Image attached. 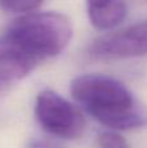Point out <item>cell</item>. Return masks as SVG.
I'll return each mask as SVG.
<instances>
[{
    "label": "cell",
    "mask_w": 147,
    "mask_h": 148,
    "mask_svg": "<svg viewBox=\"0 0 147 148\" xmlns=\"http://www.w3.org/2000/svg\"><path fill=\"white\" fill-rule=\"evenodd\" d=\"M26 148H65L60 142L49 138H33L29 140Z\"/></svg>",
    "instance_id": "obj_9"
},
{
    "label": "cell",
    "mask_w": 147,
    "mask_h": 148,
    "mask_svg": "<svg viewBox=\"0 0 147 148\" xmlns=\"http://www.w3.org/2000/svg\"><path fill=\"white\" fill-rule=\"evenodd\" d=\"M89 18L99 30H111L119 26L128 14L124 0H86Z\"/></svg>",
    "instance_id": "obj_6"
},
{
    "label": "cell",
    "mask_w": 147,
    "mask_h": 148,
    "mask_svg": "<svg viewBox=\"0 0 147 148\" xmlns=\"http://www.w3.org/2000/svg\"><path fill=\"white\" fill-rule=\"evenodd\" d=\"M102 59H129L147 55V21L98 38L90 48Z\"/></svg>",
    "instance_id": "obj_4"
},
{
    "label": "cell",
    "mask_w": 147,
    "mask_h": 148,
    "mask_svg": "<svg viewBox=\"0 0 147 148\" xmlns=\"http://www.w3.org/2000/svg\"><path fill=\"white\" fill-rule=\"evenodd\" d=\"M35 116L42 127L57 138L77 139L85 130L82 113L52 90H43L38 94Z\"/></svg>",
    "instance_id": "obj_3"
},
{
    "label": "cell",
    "mask_w": 147,
    "mask_h": 148,
    "mask_svg": "<svg viewBox=\"0 0 147 148\" xmlns=\"http://www.w3.org/2000/svg\"><path fill=\"white\" fill-rule=\"evenodd\" d=\"M5 33L43 61L61 53L72 39L73 29L61 13L39 12L16 18Z\"/></svg>",
    "instance_id": "obj_2"
},
{
    "label": "cell",
    "mask_w": 147,
    "mask_h": 148,
    "mask_svg": "<svg viewBox=\"0 0 147 148\" xmlns=\"http://www.w3.org/2000/svg\"><path fill=\"white\" fill-rule=\"evenodd\" d=\"M42 60L7 33L0 36V90L27 77Z\"/></svg>",
    "instance_id": "obj_5"
},
{
    "label": "cell",
    "mask_w": 147,
    "mask_h": 148,
    "mask_svg": "<svg viewBox=\"0 0 147 148\" xmlns=\"http://www.w3.org/2000/svg\"><path fill=\"white\" fill-rule=\"evenodd\" d=\"M100 148H129L128 142L116 131H103L98 138Z\"/></svg>",
    "instance_id": "obj_8"
},
{
    "label": "cell",
    "mask_w": 147,
    "mask_h": 148,
    "mask_svg": "<svg viewBox=\"0 0 147 148\" xmlns=\"http://www.w3.org/2000/svg\"><path fill=\"white\" fill-rule=\"evenodd\" d=\"M43 0H0V8L10 13H27L41 7Z\"/></svg>",
    "instance_id": "obj_7"
},
{
    "label": "cell",
    "mask_w": 147,
    "mask_h": 148,
    "mask_svg": "<svg viewBox=\"0 0 147 148\" xmlns=\"http://www.w3.org/2000/svg\"><path fill=\"white\" fill-rule=\"evenodd\" d=\"M70 94L96 121L112 130H132L147 123V116L135 107L132 92L112 77L80 75L70 83Z\"/></svg>",
    "instance_id": "obj_1"
}]
</instances>
